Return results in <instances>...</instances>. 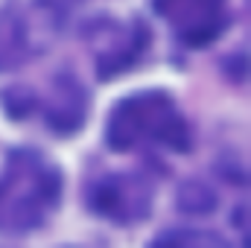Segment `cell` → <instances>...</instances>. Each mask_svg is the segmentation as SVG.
Here are the masks:
<instances>
[{
	"instance_id": "cell-3",
	"label": "cell",
	"mask_w": 251,
	"mask_h": 248,
	"mask_svg": "<svg viewBox=\"0 0 251 248\" xmlns=\"http://www.w3.org/2000/svg\"><path fill=\"white\" fill-rule=\"evenodd\" d=\"M85 198H88V210H94L97 216L117 225H134L152 213L155 178H149L140 170L105 173L88 181Z\"/></svg>"
},
{
	"instance_id": "cell-8",
	"label": "cell",
	"mask_w": 251,
	"mask_h": 248,
	"mask_svg": "<svg viewBox=\"0 0 251 248\" xmlns=\"http://www.w3.org/2000/svg\"><path fill=\"white\" fill-rule=\"evenodd\" d=\"M170 240H184V243H216V246H225L219 237H213V234H204V237H199V234H161L155 243H170Z\"/></svg>"
},
{
	"instance_id": "cell-5",
	"label": "cell",
	"mask_w": 251,
	"mask_h": 248,
	"mask_svg": "<svg viewBox=\"0 0 251 248\" xmlns=\"http://www.w3.org/2000/svg\"><path fill=\"white\" fill-rule=\"evenodd\" d=\"M155 12L187 47H204L228 26V0H152Z\"/></svg>"
},
{
	"instance_id": "cell-9",
	"label": "cell",
	"mask_w": 251,
	"mask_h": 248,
	"mask_svg": "<svg viewBox=\"0 0 251 248\" xmlns=\"http://www.w3.org/2000/svg\"><path fill=\"white\" fill-rule=\"evenodd\" d=\"M38 3H41L53 18H62V15H67V12L73 9V6H79L82 0H38Z\"/></svg>"
},
{
	"instance_id": "cell-6",
	"label": "cell",
	"mask_w": 251,
	"mask_h": 248,
	"mask_svg": "<svg viewBox=\"0 0 251 248\" xmlns=\"http://www.w3.org/2000/svg\"><path fill=\"white\" fill-rule=\"evenodd\" d=\"M41 111H44V123L56 134H76L88 114V91L79 85L73 73L64 70L53 79L50 94L41 102Z\"/></svg>"
},
{
	"instance_id": "cell-7",
	"label": "cell",
	"mask_w": 251,
	"mask_h": 248,
	"mask_svg": "<svg viewBox=\"0 0 251 248\" xmlns=\"http://www.w3.org/2000/svg\"><path fill=\"white\" fill-rule=\"evenodd\" d=\"M32 53H35V44L29 35L26 15L18 12L15 6L3 9L0 12V73L24 64Z\"/></svg>"
},
{
	"instance_id": "cell-2",
	"label": "cell",
	"mask_w": 251,
	"mask_h": 248,
	"mask_svg": "<svg viewBox=\"0 0 251 248\" xmlns=\"http://www.w3.org/2000/svg\"><path fill=\"white\" fill-rule=\"evenodd\" d=\"M105 140L117 152L134 149H167L187 152L190 149V123L178 111L176 99L167 91H137L123 97L105 123Z\"/></svg>"
},
{
	"instance_id": "cell-4",
	"label": "cell",
	"mask_w": 251,
	"mask_h": 248,
	"mask_svg": "<svg viewBox=\"0 0 251 248\" xmlns=\"http://www.w3.org/2000/svg\"><path fill=\"white\" fill-rule=\"evenodd\" d=\"M85 41L94 53L97 76L111 79L140 62L143 50L149 47V29L140 18L117 21V18L102 15L85 26Z\"/></svg>"
},
{
	"instance_id": "cell-1",
	"label": "cell",
	"mask_w": 251,
	"mask_h": 248,
	"mask_svg": "<svg viewBox=\"0 0 251 248\" xmlns=\"http://www.w3.org/2000/svg\"><path fill=\"white\" fill-rule=\"evenodd\" d=\"M62 201V170L38 149H12L0 170V234H29L50 222Z\"/></svg>"
}]
</instances>
